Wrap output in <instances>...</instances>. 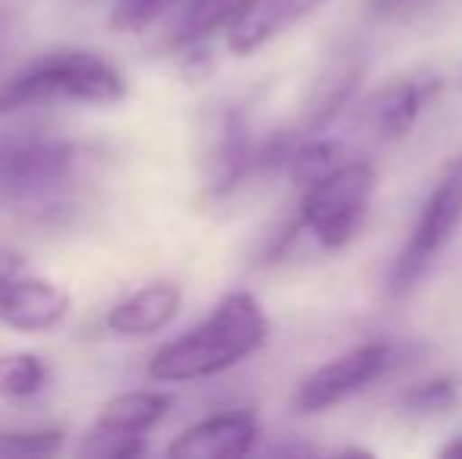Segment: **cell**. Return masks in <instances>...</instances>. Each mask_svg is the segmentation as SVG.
<instances>
[{
	"mask_svg": "<svg viewBox=\"0 0 462 459\" xmlns=\"http://www.w3.org/2000/svg\"><path fill=\"white\" fill-rule=\"evenodd\" d=\"M271 337L262 302L245 289L224 296L201 325L171 340L148 359V374L164 384L214 378L258 353Z\"/></svg>",
	"mask_w": 462,
	"mask_h": 459,
	"instance_id": "cell-1",
	"label": "cell"
},
{
	"mask_svg": "<svg viewBox=\"0 0 462 459\" xmlns=\"http://www.w3.org/2000/svg\"><path fill=\"white\" fill-rule=\"evenodd\" d=\"M126 98V82L104 57L88 50H60L32 60L0 86V114L38 105H116Z\"/></svg>",
	"mask_w": 462,
	"mask_h": 459,
	"instance_id": "cell-2",
	"label": "cell"
},
{
	"mask_svg": "<svg viewBox=\"0 0 462 459\" xmlns=\"http://www.w3.org/2000/svg\"><path fill=\"white\" fill-rule=\"evenodd\" d=\"M88 151L67 139H6L0 142V208L44 211L60 208L69 186L79 183Z\"/></svg>",
	"mask_w": 462,
	"mask_h": 459,
	"instance_id": "cell-3",
	"label": "cell"
},
{
	"mask_svg": "<svg viewBox=\"0 0 462 459\" xmlns=\"http://www.w3.org/2000/svg\"><path fill=\"white\" fill-rule=\"evenodd\" d=\"M374 196V167L368 161L349 158L334 173L302 189L299 230H305L321 249H346L365 224Z\"/></svg>",
	"mask_w": 462,
	"mask_h": 459,
	"instance_id": "cell-4",
	"label": "cell"
},
{
	"mask_svg": "<svg viewBox=\"0 0 462 459\" xmlns=\"http://www.w3.org/2000/svg\"><path fill=\"white\" fill-rule=\"evenodd\" d=\"M462 227V154L453 158V164L440 173L434 189L428 192L425 205L419 211L412 233H409L406 245L400 249L390 274V296H409L428 271L440 262L447 245L453 243L457 230Z\"/></svg>",
	"mask_w": 462,
	"mask_h": 459,
	"instance_id": "cell-5",
	"label": "cell"
},
{
	"mask_svg": "<svg viewBox=\"0 0 462 459\" xmlns=\"http://www.w3.org/2000/svg\"><path fill=\"white\" fill-rule=\"evenodd\" d=\"M390 365H393V346L387 340H371V344L349 349V353L337 355L334 362L321 365L318 372H311L299 384L292 403L305 416L328 412L334 406L346 403L356 393L368 390L374 381H381L390 372Z\"/></svg>",
	"mask_w": 462,
	"mask_h": 459,
	"instance_id": "cell-6",
	"label": "cell"
},
{
	"mask_svg": "<svg viewBox=\"0 0 462 459\" xmlns=\"http://www.w3.org/2000/svg\"><path fill=\"white\" fill-rule=\"evenodd\" d=\"M324 4L328 0H243L226 25V48L236 57L255 54Z\"/></svg>",
	"mask_w": 462,
	"mask_h": 459,
	"instance_id": "cell-7",
	"label": "cell"
},
{
	"mask_svg": "<svg viewBox=\"0 0 462 459\" xmlns=\"http://www.w3.org/2000/svg\"><path fill=\"white\" fill-rule=\"evenodd\" d=\"M255 142L245 114L226 111L214 126L205 161V189L214 198H226L255 173Z\"/></svg>",
	"mask_w": 462,
	"mask_h": 459,
	"instance_id": "cell-8",
	"label": "cell"
},
{
	"mask_svg": "<svg viewBox=\"0 0 462 459\" xmlns=\"http://www.w3.org/2000/svg\"><path fill=\"white\" fill-rule=\"evenodd\" d=\"M69 312V296L35 277L0 274V321L19 334H42L57 327Z\"/></svg>",
	"mask_w": 462,
	"mask_h": 459,
	"instance_id": "cell-9",
	"label": "cell"
},
{
	"mask_svg": "<svg viewBox=\"0 0 462 459\" xmlns=\"http://www.w3.org/2000/svg\"><path fill=\"white\" fill-rule=\"evenodd\" d=\"M258 444V422L252 412H217L186 428L167 447L173 459H233L252 454Z\"/></svg>",
	"mask_w": 462,
	"mask_h": 459,
	"instance_id": "cell-10",
	"label": "cell"
},
{
	"mask_svg": "<svg viewBox=\"0 0 462 459\" xmlns=\"http://www.w3.org/2000/svg\"><path fill=\"white\" fill-rule=\"evenodd\" d=\"M180 302H183V293H180L177 283H145L142 289L129 293L126 299L110 308L107 327L120 337H148V334H158L161 327H167L177 318Z\"/></svg>",
	"mask_w": 462,
	"mask_h": 459,
	"instance_id": "cell-11",
	"label": "cell"
},
{
	"mask_svg": "<svg viewBox=\"0 0 462 459\" xmlns=\"http://www.w3.org/2000/svg\"><path fill=\"white\" fill-rule=\"evenodd\" d=\"M421 107H425V86L415 79H400L365 101V123L381 139L396 142L412 133Z\"/></svg>",
	"mask_w": 462,
	"mask_h": 459,
	"instance_id": "cell-12",
	"label": "cell"
},
{
	"mask_svg": "<svg viewBox=\"0 0 462 459\" xmlns=\"http://www.w3.org/2000/svg\"><path fill=\"white\" fill-rule=\"evenodd\" d=\"M171 409V397L161 390H129L114 397L101 409L92 431L120 437H145Z\"/></svg>",
	"mask_w": 462,
	"mask_h": 459,
	"instance_id": "cell-13",
	"label": "cell"
},
{
	"mask_svg": "<svg viewBox=\"0 0 462 459\" xmlns=\"http://www.w3.org/2000/svg\"><path fill=\"white\" fill-rule=\"evenodd\" d=\"M359 73H362L359 63L340 60L337 67H330L328 73L321 76V82H318V88H315V98H311V105H309V114H305V129H309V135L328 129V123L346 107V101L353 98V92H356Z\"/></svg>",
	"mask_w": 462,
	"mask_h": 459,
	"instance_id": "cell-14",
	"label": "cell"
},
{
	"mask_svg": "<svg viewBox=\"0 0 462 459\" xmlns=\"http://www.w3.org/2000/svg\"><path fill=\"white\" fill-rule=\"evenodd\" d=\"M243 0H183L173 25V48H199L220 25H230Z\"/></svg>",
	"mask_w": 462,
	"mask_h": 459,
	"instance_id": "cell-15",
	"label": "cell"
},
{
	"mask_svg": "<svg viewBox=\"0 0 462 459\" xmlns=\"http://www.w3.org/2000/svg\"><path fill=\"white\" fill-rule=\"evenodd\" d=\"M349 154H346V145L340 139H324V135H309L296 145L290 158V179L299 186V189H309L311 183L324 179L328 173H334L340 164H346Z\"/></svg>",
	"mask_w": 462,
	"mask_h": 459,
	"instance_id": "cell-16",
	"label": "cell"
},
{
	"mask_svg": "<svg viewBox=\"0 0 462 459\" xmlns=\"http://www.w3.org/2000/svg\"><path fill=\"white\" fill-rule=\"evenodd\" d=\"M51 381V368L35 353L0 355V399H29Z\"/></svg>",
	"mask_w": 462,
	"mask_h": 459,
	"instance_id": "cell-17",
	"label": "cell"
},
{
	"mask_svg": "<svg viewBox=\"0 0 462 459\" xmlns=\"http://www.w3.org/2000/svg\"><path fill=\"white\" fill-rule=\"evenodd\" d=\"M63 447L60 428H6L0 425V459H42Z\"/></svg>",
	"mask_w": 462,
	"mask_h": 459,
	"instance_id": "cell-18",
	"label": "cell"
},
{
	"mask_svg": "<svg viewBox=\"0 0 462 459\" xmlns=\"http://www.w3.org/2000/svg\"><path fill=\"white\" fill-rule=\"evenodd\" d=\"M183 0H116L114 13H110V25L116 32H145L148 25H154L161 16H167L171 10H180Z\"/></svg>",
	"mask_w": 462,
	"mask_h": 459,
	"instance_id": "cell-19",
	"label": "cell"
},
{
	"mask_svg": "<svg viewBox=\"0 0 462 459\" xmlns=\"http://www.w3.org/2000/svg\"><path fill=\"white\" fill-rule=\"evenodd\" d=\"M409 412H419V416H428V412H444L457 403V384L450 378H434L425 381V384L412 387V390L402 397Z\"/></svg>",
	"mask_w": 462,
	"mask_h": 459,
	"instance_id": "cell-20",
	"label": "cell"
},
{
	"mask_svg": "<svg viewBox=\"0 0 462 459\" xmlns=\"http://www.w3.org/2000/svg\"><path fill=\"white\" fill-rule=\"evenodd\" d=\"M148 444L145 437H120V435H101V431H88L86 441L79 444V456L88 459H129L145 454Z\"/></svg>",
	"mask_w": 462,
	"mask_h": 459,
	"instance_id": "cell-21",
	"label": "cell"
},
{
	"mask_svg": "<svg viewBox=\"0 0 462 459\" xmlns=\"http://www.w3.org/2000/svg\"><path fill=\"white\" fill-rule=\"evenodd\" d=\"M440 456H444V459H462V437H453L450 444H444V447H440Z\"/></svg>",
	"mask_w": 462,
	"mask_h": 459,
	"instance_id": "cell-22",
	"label": "cell"
},
{
	"mask_svg": "<svg viewBox=\"0 0 462 459\" xmlns=\"http://www.w3.org/2000/svg\"><path fill=\"white\" fill-rule=\"evenodd\" d=\"M6 38H10V19H6V13H0V50H4Z\"/></svg>",
	"mask_w": 462,
	"mask_h": 459,
	"instance_id": "cell-23",
	"label": "cell"
},
{
	"mask_svg": "<svg viewBox=\"0 0 462 459\" xmlns=\"http://www.w3.org/2000/svg\"><path fill=\"white\" fill-rule=\"evenodd\" d=\"M459 88H462V69H459Z\"/></svg>",
	"mask_w": 462,
	"mask_h": 459,
	"instance_id": "cell-24",
	"label": "cell"
}]
</instances>
